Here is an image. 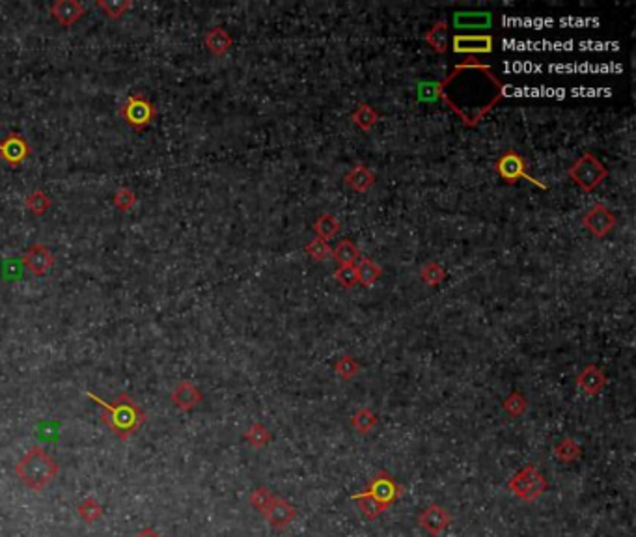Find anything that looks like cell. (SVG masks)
<instances>
[{
	"mask_svg": "<svg viewBox=\"0 0 636 537\" xmlns=\"http://www.w3.org/2000/svg\"><path fill=\"white\" fill-rule=\"evenodd\" d=\"M86 396L101 407V420L120 440H129L146 423V413L129 394H120L112 403L103 402L92 392Z\"/></svg>",
	"mask_w": 636,
	"mask_h": 537,
	"instance_id": "1",
	"label": "cell"
},
{
	"mask_svg": "<svg viewBox=\"0 0 636 537\" xmlns=\"http://www.w3.org/2000/svg\"><path fill=\"white\" fill-rule=\"evenodd\" d=\"M15 474L28 489L44 491L58 474V465L41 446H32L15 465Z\"/></svg>",
	"mask_w": 636,
	"mask_h": 537,
	"instance_id": "2",
	"label": "cell"
},
{
	"mask_svg": "<svg viewBox=\"0 0 636 537\" xmlns=\"http://www.w3.org/2000/svg\"><path fill=\"white\" fill-rule=\"evenodd\" d=\"M118 114L129 125L131 129L140 133V131H144L155 121V118H157V107L146 95L133 93V95H129L124 101V105L118 110Z\"/></svg>",
	"mask_w": 636,
	"mask_h": 537,
	"instance_id": "3",
	"label": "cell"
},
{
	"mask_svg": "<svg viewBox=\"0 0 636 537\" xmlns=\"http://www.w3.org/2000/svg\"><path fill=\"white\" fill-rule=\"evenodd\" d=\"M32 155V147L21 133H10L0 140V161L8 166L17 168Z\"/></svg>",
	"mask_w": 636,
	"mask_h": 537,
	"instance_id": "4",
	"label": "cell"
},
{
	"mask_svg": "<svg viewBox=\"0 0 636 537\" xmlns=\"http://www.w3.org/2000/svg\"><path fill=\"white\" fill-rule=\"evenodd\" d=\"M22 267L27 269L32 277H45L47 272L55 267L56 260L55 254H53V250L44 243H34L30 248L22 254L21 258Z\"/></svg>",
	"mask_w": 636,
	"mask_h": 537,
	"instance_id": "5",
	"label": "cell"
},
{
	"mask_svg": "<svg viewBox=\"0 0 636 537\" xmlns=\"http://www.w3.org/2000/svg\"><path fill=\"white\" fill-rule=\"evenodd\" d=\"M49 11L53 19L56 22H60L62 27H73L86 13V8L77 0H56L51 4Z\"/></svg>",
	"mask_w": 636,
	"mask_h": 537,
	"instance_id": "6",
	"label": "cell"
},
{
	"mask_svg": "<svg viewBox=\"0 0 636 537\" xmlns=\"http://www.w3.org/2000/svg\"><path fill=\"white\" fill-rule=\"evenodd\" d=\"M545 483L541 479L534 468H524L519 476L513 477L511 482V489L515 491V494L522 496V498H536L541 491H543Z\"/></svg>",
	"mask_w": 636,
	"mask_h": 537,
	"instance_id": "7",
	"label": "cell"
},
{
	"mask_svg": "<svg viewBox=\"0 0 636 537\" xmlns=\"http://www.w3.org/2000/svg\"><path fill=\"white\" fill-rule=\"evenodd\" d=\"M170 399L174 403V407L189 413V411H192L201 402V392L192 385L191 380H181L180 385L175 386L172 394H170Z\"/></svg>",
	"mask_w": 636,
	"mask_h": 537,
	"instance_id": "8",
	"label": "cell"
},
{
	"mask_svg": "<svg viewBox=\"0 0 636 537\" xmlns=\"http://www.w3.org/2000/svg\"><path fill=\"white\" fill-rule=\"evenodd\" d=\"M263 513H265L272 526H286V524L295 517L293 508L289 504H286L284 500L277 498H271V502H269V505H267Z\"/></svg>",
	"mask_w": 636,
	"mask_h": 537,
	"instance_id": "9",
	"label": "cell"
},
{
	"mask_svg": "<svg viewBox=\"0 0 636 537\" xmlns=\"http://www.w3.org/2000/svg\"><path fill=\"white\" fill-rule=\"evenodd\" d=\"M25 207H27L28 211L32 213L34 217H44L45 213L49 211L51 207H53V200H51L49 196L45 194L44 190L36 189L27 196V200H25Z\"/></svg>",
	"mask_w": 636,
	"mask_h": 537,
	"instance_id": "10",
	"label": "cell"
},
{
	"mask_svg": "<svg viewBox=\"0 0 636 537\" xmlns=\"http://www.w3.org/2000/svg\"><path fill=\"white\" fill-rule=\"evenodd\" d=\"M95 6H98L99 10H103V13L109 19L118 21V19H121L133 8V2L131 0H98Z\"/></svg>",
	"mask_w": 636,
	"mask_h": 537,
	"instance_id": "11",
	"label": "cell"
},
{
	"mask_svg": "<svg viewBox=\"0 0 636 537\" xmlns=\"http://www.w3.org/2000/svg\"><path fill=\"white\" fill-rule=\"evenodd\" d=\"M230 44H232V39L223 28H213L211 32H207L206 45L213 55H224L230 49Z\"/></svg>",
	"mask_w": 636,
	"mask_h": 537,
	"instance_id": "12",
	"label": "cell"
},
{
	"mask_svg": "<svg viewBox=\"0 0 636 537\" xmlns=\"http://www.w3.org/2000/svg\"><path fill=\"white\" fill-rule=\"evenodd\" d=\"M79 511V517H81L82 521L88 522V524H93V522H98L101 517H103V508L99 504L98 500L92 498V496H88L79 504L77 508Z\"/></svg>",
	"mask_w": 636,
	"mask_h": 537,
	"instance_id": "13",
	"label": "cell"
},
{
	"mask_svg": "<svg viewBox=\"0 0 636 537\" xmlns=\"http://www.w3.org/2000/svg\"><path fill=\"white\" fill-rule=\"evenodd\" d=\"M446 521H448V519H446V513L439 508V505H431L430 510L424 513V517H422V524H424V528H428V530L433 533L441 532L442 528L446 526Z\"/></svg>",
	"mask_w": 636,
	"mask_h": 537,
	"instance_id": "14",
	"label": "cell"
},
{
	"mask_svg": "<svg viewBox=\"0 0 636 537\" xmlns=\"http://www.w3.org/2000/svg\"><path fill=\"white\" fill-rule=\"evenodd\" d=\"M112 201H114L116 209H120V211H124V213L131 211L136 204V194L129 189V187H120V189L114 192V198H112Z\"/></svg>",
	"mask_w": 636,
	"mask_h": 537,
	"instance_id": "15",
	"label": "cell"
},
{
	"mask_svg": "<svg viewBox=\"0 0 636 537\" xmlns=\"http://www.w3.org/2000/svg\"><path fill=\"white\" fill-rule=\"evenodd\" d=\"M271 498H272V496L269 493H267V489H256L254 493H252V496H251V502H252V505H254L256 510H260L261 513H263L267 505H269V502H271Z\"/></svg>",
	"mask_w": 636,
	"mask_h": 537,
	"instance_id": "16",
	"label": "cell"
},
{
	"mask_svg": "<svg viewBox=\"0 0 636 537\" xmlns=\"http://www.w3.org/2000/svg\"><path fill=\"white\" fill-rule=\"evenodd\" d=\"M246 440H249V442H252L254 446H261L267 440L265 429H261L260 425H256V427H252L251 431L246 433Z\"/></svg>",
	"mask_w": 636,
	"mask_h": 537,
	"instance_id": "17",
	"label": "cell"
},
{
	"mask_svg": "<svg viewBox=\"0 0 636 537\" xmlns=\"http://www.w3.org/2000/svg\"><path fill=\"white\" fill-rule=\"evenodd\" d=\"M501 168H502V172H504V174L510 175V178H513L515 174H519V168H521V164H519V161H517L515 157H508L506 161H504V164H502Z\"/></svg>",
	"mask_w": 636,
	"mask_h": 537,
	"instance_id": "18",
	"label": "cell"
},
{
	"mask_svg": "<svg viewBox=\"0 0 636 537\" xmlns=\"http://www.w3.org/2000/svg\"><path fill=\"white\" fill-rule=\"evenodd\" d=\"M338 258L342 261H351L355 258V248L351 244H342V248H340V254H336Z\"/></svg>",
	"mask_w": 636,
	"mask_h": 537,
	"instance_id": "19",
	"label": "cell"
},
{
	"mask_svg": "<svg viewBox=\"0 0 636 537\" xmlns=\"http://www.w3.org/2000/svg\"><path fill=\"white\" fill-rule=\"evenodd\" d=\"M135 537H161V533L155 532L153 528H144V530H140Z\"/></svg>",
	"mask_w": 636,
	"mask_h": 537,
	"instance_id": "20",
	"label": "cell"
}]
</instances>
